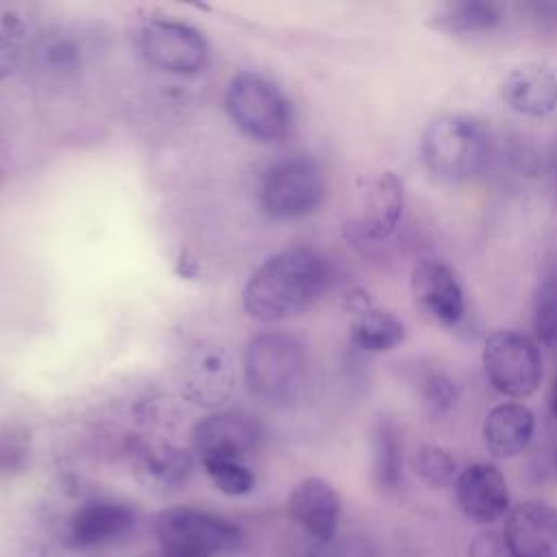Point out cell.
<instances>
[{"mask_svg": "<svg viewBox=\"0 0 557 557\" xmlns=\"http://www.w3.org/2000/svg\"><path fill=\"white\" fill-rule=\"evenodd\" d=\"M468 557H516V555L509 550L503 535L483 531L472 537L468 546Z\"/></svg>", "mask_w": 557, "mask_h": 557, "instance_id": "f1b7e54d", "label": "cell"}, {"mask_svg": "<svg viewBox=\"0 0 557 557\" xmlns=\"http://www.w3.org/2000/svg\"><path fill=\"white\" fill-rule=\"evenodd\" d=\"M261 437L257 420L242 411H222L200 420L194 426L191 442L200 461H242Z\"/></svg>", "mask_w": 557, "mask_h": 557, "instance_id": "30bf717a", "label": "cell"}, {"mask_svg": "<svg viewBox=\"0 0 557 557\" xmlns=\"http://www.w3.org/2000/svg\"><path fill=\"white\" fill-rule=\"evenodd\" d=\"M503 540L516 557H557V509L524 500L509 509Z\"/></svg>", "mask_w": 557, "mask_h": 557, "instance_id": "4fadbf2b", "label": "cell"}, {"mask_svg": "<svg viewBox=\"0 0 557 557\" xmlns=\"http://www.w3.org/2000/svg\"><path fill=\"white\" fill-rule=\"evenodd\" d=\"M161 557H222L244 544L242 529L205 509L168 507L154 518Z\"/></svg>", "mask_w": 557, "mask_h": 557, "instance_id": "3957f363", "label": "cell"}, {"mask_svg": "<svg viewBox=\"0 0 557 557\" xmlns=\"http://www.w3.org/2000/svg\"><path fill=\"white\" fill-rule=\"evenodd\" d=\"M244 372L255 396L272 405H287L305 383V350L287 333H261L246 348Z\"/></svg>", "mask_w": 557, "mask_h": 557, "instance_id": "277c9868", "label": "cell"}, {"mask_svg": "<svg viewBox=\"0 0 557 557\" xmlns=\"http://www.w3.org/2000/svg\"><path fill=\"white\" fill-rule=\"evenodd\" d=\"M548 407H550V413L557 418V374L550 383V392H548Z\"/></svg>", "mask_w": 557, "mask_h": 557, "instance_id": "4dcf8cb0", "label": "cell"}, {"mask_svg": "<svg viewBox=\"0 0 557 557\" xmlns=\"http://www.w3.org/2000/svg\"><path fill=\"white\" fill-rule=\"evenodd\" d=\"M372 481L381 494H396L403 485V437L389 418L372 429Z\"/></svg>", "mask_w": 557, "mask_h": 557, "instance_id": "ffe728a7", "label": "cell"}, {"mask_svg": "<svg viewBox=\"0 0 557 557\" xmlns=\"http://www.w3.org/2000/svg\"><path fill=\"white\" fill-rule=\"evenodd\" d=\"M411 294L420 313L437 326L455 329L466 315L463 287L450 265L422 259L411 270Z\"/></svg>", "mask_w": 557, "mask_h": 557, "instance_id": "9c48e42d", "label": "cell"}, {"mask_svg": "<svg viewBox=\"0 0 557 557\" xmlns=\"http://www.w3.org/2000/svg\"><path fill=\"white\" fill-rule=\"evenodd\" d=\"M139 46L144 57L168 72L194 74L207 65L209 46L189 24L174 20H152L141 28Z\"/></svg>", "mask_w": 557, "mask_h": 557, "instance_id": "ba28073f", "label": "cell"}, {"mask_svg": "<svg viewBox=\"0 0 557 557\" xmlns=\"http://www.w3.org/2000/svg\"><path fill=\"white\" fill-rule=\"evenodd\" d=\"M555 468H557V450H555Z\"/></svg>", "mask_w": 557, "mask_h": 557, "instance_id": "d6a6232c", "label": "cell"}, {"mask_svg": "<svg viewBox=\"0 0 557 557\" xmlns=\"http://www.w3.org/2000/svg\"><path fill=\"white\" fill-rule=\"evenodd\" d=\"M522 28L542 41H557V2L555 0H524L513 4Z\"/></svg>", "mask_w": 557, "mask_h": 557, "instance_id": "d4e9b609", "label": "cell"}, {"mask_svg": "<svg viewBox=\"0 0 557 557\" xmlns=\"http://www.w3.org/2000/svg\"><path fill=\"white\" fill-rule=\"evenodd\" d=\"M17 65V48L4 35H0V81L7 78Z\"/></svg>", "mask_w": 557, "mask_h": 557, "instance_id": "f546056e", "label": "cell"}, {"mask_svg": "<svg viewBox=\"0 0 557 557\" xmlns=\"http://www.w3.org/2000/svg\"><path fill=\"white\" fill-rule=\"evenodd\" d=\"M331 263L309 246L285 248L265 259L244 287V309L259 322L307 311L331 285Z\"/></svg>", "mask_w": 557, "mask_h": 557, "instance_id": "6da1fadb", "label": "cell"}, {"mask_svg": "<svg viewBox=\"0 0 557 557\" xmlns=\"http://www.w3.org/2000/svg\"><path fill=\"white\" fill-rule=\"evenodd\" d=\"M144 470L152 483L174 487L191 474V457L187 450L163 446L144 457Z\"/></svg>", "mask_w": 557, "mask_h": 557, "instance_id": "603a6c76", "label": "cell"}, {"mask_svg": "<svg viewBox=\"0 0 557 557\" xmlns=\"http://www.w3.org/2000/svg\"><path fill=\"white\" fill-rule=\"evenodd\" d=\"M411 468L424 485L435 487V490L448 487L457 479L455 457L437 444L418 446L411 455Z\"/></svg>", "mask_w": 557, "mask_h": 557, "instance_id": "7402d4cb", "label": "cell"}, {"mask_svg": "<svg viewBox=\"0 0 557 557\" xmlns=\"http://www.w3.org/2000/svg\"><path fill=\"white\" fill-rule=\"evenodd\" d=\"M533 433L535 416L518 400H507L492 407L481 424L483 446L496 459H511L520 455L531 444Z\"/></svg>", "mask_w": 557, "mask_h": 557, "instance_id": "2e32d148", "label": "cell"}, {"mask_svg": "<svg viewBox=\"0 0 557 557\" xmlns=\"http://www.w3.org/2000/svg\"><path fill=\"white\" fill-rule=\"evenodd\" d=\"M405 209V185L396 172H381L366 191L361 231L372 239H387L400 224Z\"/></svg>", "mask_w": 557, "mask_h": 557, "instance_id": "ac0fdd59", "label": "cell"}, {"mask_svg": "<svg viewBox=\"0 0 557 557\" xmlns=\"http://www.w3.org/2000/svg\"><path fill=\"white\" fill-rule=\"evenodd\" d=\"M346 309L350 313V342L359 350L387 352L405 342V324L389 311L376 307L368 292H348Z\"/></svg>", "mask_w": 557, "mask_h": 557, "instance_id": "5bb4252c", "label": "cell"}, {"mask_svg": "<svg viewBox=\"0 0 557 557\" xmlns=\"http://www.w3.org/2000/svg\"><path fill=\"white\" fill-rule=\"evenodd\" d=\"M187 385L189 396L196 398V403H220L231 385V372L226 361H222L220 355H207Z\"/></svg>", "mask_w": 557, "mask_h": 557, "instance_id": "cb8c5ba5", "label": "cell"}, {"mask_svg": "<svg viewBox=\"0 0 557 557\" xmlns=\"http://www.w3.org/2000/svg\"><path fill=\"white\" fill-rule=\"evenodd\" d=\"M481 363L490 385L507 398L520 400L537 392L542 383V352L535 337L498 329L485 337Z\"/></svg>", "mask_w": 557, "mask_h": 557, "instance_id": "5b68a950", "label": "cell"}, {"mask_svg": "<svg viewBox=\"0 0 557 557\" xmlns=\"http://www.w3.org/2000/svg\"><path fill=\"white\" fill-rule=\"evenodd\" d=\"M326 194V178L311 157H292L274 163L261 183V207L274 220L309 215Z\"/></svg>", "mask_w": 557, "mask_h": 557, "instance_id": "52a82bcc", "label": "cell"}, {"mask_svg": "<svg viewBox=\"0 0 557 557\" xmlns=\"http://www.w3.org/2000/svg\"><path fill=\"white\" fill-rule=\"evenodd\" d=\"M420 403L431 416L450 411L459 398V385L453 376L440 370H431L420 379Z\"/></svg>", "mask_w": 557, "mask_h": 557, "instance_id": "484cf974", "label": "cell"}, {"mask_svg": "<svg viewBox=\"0 0 557 557\" xmlns=\"http://www.w3.org/2000/svg\"><path fill=\"white\" fill-rule=\"evenodd\" d=\"M135 524V513L126 505L94 500L83 505L70 520V542L78 548H94L124 537Z\"/></svg>", "mask_w": 557, "mask_h": 557, "instance_id": "e0dca14e", "label": "cell"}, {"mask_svg": "<svg viewBox=\"0 0 557 557\" xmlns=\"http://www.w3.org/2000/svg\"><path fill=\"white\" fill-rule=\"evenodd\" d=\"M531 324L535 342H557V268H550L535 287L531 302Z\"/></svg>", "mask_w": 557, "mask_h": 557, "instance_id": "44dd1931", "label": "cell"}, {"mask_svg": "<svg viewBox=\"0 0 557 557\" xmlns=\"http://www.w3.org/2000/svg\"><path fill=\"white\" fill-rule=\"evenodd\" d=\"M553 157H555V170H557V141H555V152H553Z\"/></svg>", "mask_w": 557, "mask_h": 557, "instance_id": "1f68e13d", "label": "cell"}, {"mask_svg": "<svg viewBox=\"0 0 557 557\" xmlns=\"http://www.w3.org/2000/svg\"><path fill=\"white\" fill-rule=\"evenodd\" d=\"M503 102L527 117H546L557 109V74L544 63L513 67L500 85Z\"/></svg>", "mask_w": 557, "mask_h": 557, "instance_id": "9a60e30c", "label": "cell"}, {"mask_svg": "<svg viewBox=\"0 0 557 557\" xmlns=\"http://www.w3.org/2000/svg\"><path fill=\"white\" fill-rule=\"evenodd\" d=\"M461 513L474 524H492L509 513V487L494 463H470L455 479Z\"/></svg>", "mask_w": 557, "mask_h": 557, "instance_id": "8fae6325", "label": "cell"}, {"mask_svg": "<svg viewBox=\"0 0 557 557\" xmlns=\"http://www.w3.org/2000/svg\"><path fill=\"white\" fill-rule=\"evenodd\" d=\"M28 455V437L13 426H0V472H13L24 466Z\"/></svg>", "mask_w": 557, "mask_h": 557, "instance_id": "83f0119b", "label": "cell"}, {"mask_svg": "<svg viewBox=\"0 0 557 557\" xmlns=\"http://www.w3.org/2000/svg\"><path fill=\"white\" fill-rule=\"evenodd\" d=\"M426 24L446 35H483L505 24V11L492 0H448L437 4Z\"/></svg>", "mask_w": 557, "mask_h": 557, "instance_id": "d6986e66", "label": "cell"}, {"mask_svg": "<svg viewBox=\"0 0 557 557\" xmlns=\"http://www.w3.org/2000/svg\"><path fill=\"white\" fill-rule=\"evenodd\" d=\"M157 557H161V555H157Z\"/></svg>", "mask_w": 557, "mask_h": 557, "instance_id": "836d02e7", "label": "cell"}, {"mask_svg": "<svg viewBox=\"0 0 557 557\" xmlns=\"http://www.w3.org/2000/svg\"><path fill=\"white\" fill-rule=\"evenodd\" d=\"M287 509L292 520L313 542L326 544L335 537L342 516V498L329 481L320 476L298 481L289 492Z\"/></svg>", "mask_w": 557, "mask_h": 557, "instance_id": "7c38bea8", "label": "cell"}, {"mask_svg": "<svg viewBox=\"0 0 557 557\" xmlns=\"http://www.w3.org/2000/svg\"><path fill=\"white\" fill-rule=\"evenodd\" d=\"M492 150V137L483 120L470 113H446L431 120L420 137V154L426 170L448 183L476 176Z\"/></svg>", "mask_w": 557, "mask_h": 557, "instance_id": "7a4b0ae2", "label": "cell"}, {"mask_svg": "<svg viewBox=\"0 0 557 557\" xmlns=\"http://www.w3.org/2000/svg\"><path fill=\"white\" fill-rule=\"evenodd\" d=\"M226 111L242 133L259 141H276L292 126V107L285 94L272 81L252 72L237 74L231 81Z\"/></svg>", "mask_w": 557, "mask_h": 557, "instance_id": "8992f818", "label": "cell"}, {"mask_svg": "<svg viewBox=\"0 0 557 557\" xmlns=\"http://www.w3.org/2000/svg\"><path fill=\"white\" fill-rule=\"evenodd\" d=\"M202 466L215 487L228 496H244L255 487V474L244 461H207Z\"/></svg>", "mask_w": 557, "mask_h": 557, "instance_id": "4316f807", "label": "cell"}]
</instances>
